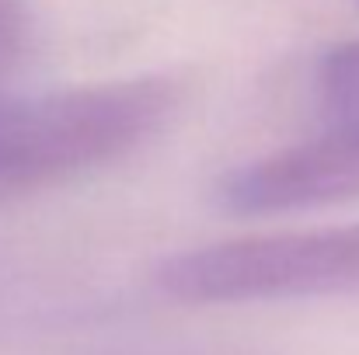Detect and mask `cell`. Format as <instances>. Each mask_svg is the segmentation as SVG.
<instances>
[{
  "mask_svg": "<svg viewBox=\"0 0 359 355\" xmlns=\"http://www.w3.org/2000/svg\"><path fill=\"white\" fill-rule=\"evenodd\" d=\"M168 77H129L0 102V202L91 174L143 146L178 109Z\"/></svg>",
  "mask_w": 359,
  "mask_h": 355,
  "instance_id": "1",
  "label": "cell"
},
{
  "mask_svg": "<svg viewBox=\"0 0 359 355\" xmlns=\"http://www.w3.org/2000/svg\"><path fill=\"white\" fill-rule=\"evenodd\" d=\"M157 286L182 303H262L359 289V223L238 237L171 254Z\"/></svg>",
  "mask_w": 359,
  "mask_h": 355,
  "instance_id": "2",
  "label": "cell"
},
{
  "mask_svg": "<svg viewBox=\"0 0 359 355\" xmlns=\"http://www.w3.org/2000/svg\"><path fill=\"white\" fill-rule=\"evenodd\" d=\"M224 209L238 216H276L359 199V129H321L300 143L262 153L224 174Z\"/></svg>",
  "mask_w": 359,
  "mask_h": 355,
  "instance_id": "3",
  "label": "cell"
},
{
  "mask_svg": "<svg viewBox=\"0 0 359 355\" xmlns=\"http://www.w3.org/2000/svg\"><path fill=\"white\" fill-rule=\"evenodd\" d=\"M314 105L328 129H359V39L321 53L314 67Z\"/></svg>",
  "mask_w": 359,
  "mask_h": 355,
  "instance_id": "4",
  "label": "cell"
},
{
  "mask_svg": "<svg viewBox=\"0 0 359 355\" xmlns=\"http://www.w3.org/2000/svg\"><path fill=\"white\" fill-rule=\"evenodd\" d=\"M28 46V7L25 0H0V84L14 74Z\"/></svg>",
  "mask_w": 359,
  "mask_h": 355,
  "instance_id": "5",
  "label": "cell"
},
{
  "mask_svg": "<svg viewBox=\"0 0 359 355\" xmlns=\"http://www.w3.org/2000/svg\"><path fill=\"white\" fill-rule=\"evenodd\" d=\"M353 4H356V7H359V0H353Z\"/></svg>",
  "mask_w": 359,
  "mask_h": 355,
  "instance_id": "6",
  "label": "cell"
}]
</instances>
